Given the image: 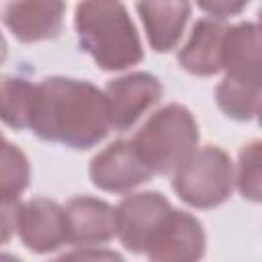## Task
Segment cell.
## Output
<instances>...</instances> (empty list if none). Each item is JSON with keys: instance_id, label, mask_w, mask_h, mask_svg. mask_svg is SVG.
<instances>
[{"instance_id": "1", "label": "cell", "mask_w": 262, "mask_h": 262, "mask_svg": "<svg viewBox=\"0 0 262 262\" xmlns=\"http://www.w3.org/2000/svg\"><path fill=\"white\" fill-rule=\"evenodd\" d=\"M29 129L43 141L86 151L111 129L104 92L88 80L51 76L37 84Z\"/></svg>"}, {"instance_id": "2", "label": "cell", "mask_w": 262, "mask_h": 262, "mask_svg": "<svg viewBox=\"0 0 262 262\" xmlns=\"http://www.w3.org/2000/svg\"><path fill=\"white\" fill-rule=\"evenodd\" d=\"M78 45L104 72H123L143 59V45L123 0H80L74 12Z\"/></svg>"}, {"instance_id": "3", "label": "cell", "mask_w": 262, "mask_h": 262, "mask_svg": "<svg viewBox=\"0 0 262 262\" xmlns=\"http://www.w3.org/2000/svg\"><path fill=\"white\" fill-rule=\"evenodd\" d=\"M199 123L194 115L178 102L158 108L137 129L131 139L151 174H174L199 147Z\"/></svg>"}, {"instance_id": "4", "label": "cell", "mask_w": 262, "mask_h": 262, "mask_svg": "<svg viewBox=\"0 0 262 262\" xmlns=\"http://www.w3.org/2000/svg\"><path fill=\"white\" fill-rule=\"evenodd\" d=\"M172 190L192 209H215L233 192V164L217 145L196 147L172 174Z\"/></svg>"}, {"instance_id": "5", "label": "cell", "mask_w": 262, "mask_h": 262, "mask_svg": "<svg viewBox=\"0 0 262 262\" xmlns=\"http://www.w3.org/2000/svg\"><path fill=\"white\" fill-rule=\"evenodd\" d=\"M102 92L108 123L113 129L123 133L160 102L164 86L149 72H129L111 80Z\"/></svg>"}, {"instance_id": "6", "label": "cell", "mask_w": 262, "mask_h": 262, "mask_svg": "<svg viewBox=\"0 0 262 262\" xmlns=\"http://www.w3.org/2000/svg\"><path fill=\"white\" fill-rule=\"evenodd\" d=\"M170 201L156 190L127 194L115 207L117 237L131 254H143L149 239L170 213Z\"/></svg>"}, {"instance_id": "7", "label": "cell", "mask_w": 262, "mask_h": 262, "mask_svg": "<svg viewBox=\"0 0 262 262\" xmlns=\"http://www.w3.org/2000/svg\"><path fill=\"white\" fill-rule=\"evenodd\" d=\"M207 235L203 223L188 211L170 209L143 256L154 262H194L205 256Z\"/></svg>"}, {"instance_id": "8", "label": "cell", "mask_w": 262, "mask_h": 262, "mask_svg": "<svg viewBox=\"0 0 262 262\" xmlns=\"http://www.w3.org/2000/svg\"><path fill=\"white\" fill-rule=\"evenodd\" d=\"M88 176L98 190L131 192L151 180L154 174L139 158L131 139H117L90 160Z\"/></svg>"}, {"instance_id": "9", "label": "cell", "mask_w": 262, "mask_h": 262, "mask_svg": "<svg viewBox=\"0 0 262 262\" xmlns=\"http://www.w3.org/2000/svg\"><path fill=\"white\" fill-rule=\"evenodd\" d=\"M16 233L33 254H51L68 244L66 211L53 199L35 196L20 203Z\"/></svg>"}, {"instance_id": "10", "label": "cell", "mask_w": 262, "mask_h": 262, "mask_svg": "<svg viewBox=\"0 0 262 262\" xmlns=\"http://www.w3.org/2000/svg\"><path fill=\"white\" fill-rule=\"evenodd\" d=\"M63 16L66 0H10L2 10V23L20 43L57 39Z\"/></svg>"}, {"instance_id": "11", "label": "cell", "mask_w": 262, "mask_h": 262, "mask_svg": "<svg viewBox=\"0 0 262 262\" xmlns=\"http://www.w3.org/2000/svg\"><path fill=\"white\" fill-rule=\"evenodd\" d=\"M63 211L68 244L74 248L106 246L113 237H117L115 207L106 201L90 194H78L63 205Z\"/></svg>"}, {"instance_id": "12", "label": "cell", "mask_w": 262, "mask_h": 262, "mask_svg": "<svg viewBox=\"0 0 262 262\" xmlns=\"http://www.w3.org/2000/svg\"><path fill=\"white\" fill-rule=\"evenodd\" d=\"M137 14L156 53H170L190 18V0H137Z\"/></svg>"}, {"instance_id": "13", "label": "cell", "mask_w": 262, "mask_h": 262, "mask_svg": "<svg viewBox=\"0 0 262 262\" xmlns=\"http://www.w3.org/2000/svg\"><path fill=\"white\" fill-rule=\"evenodd\" d=\"M221 72L252 84H262L260 29L254 20L227 25L221 45Z\"/></svg>"}, {"instance_id": "14", "label": "cell", "mask_w": 262, "mask_h": 262, "mask_svg": "<svg viewBox=\"0 0 262 262\" xmlns=\"http://www.w3.org/2000/svg\"><path fill=\"white\" fill-rule=\"evenodd\" d=\"M227 25L221 18H199L188 39L178 51V66L199 78H211L221 72V45Z\"/></svg>"}, {"instance_id": "15", "label": "cell", "mask_w": 262, "mask_h": 262, "mask_svg": "<svg viewBox=\"0 0 262 262\" xmlns=\"http://www.w3.org/2000/svg\"><path fill=\"white\" fill-rule=\"evenodd\" d=\"M37 84L20 76H0V121L14 129L25 131L31 125L35 106Z\"/></svg>"}, {"instance_id": "16", "label": "cell", "mask_w": 262, "mask_h": 262, "mask_svg": "<svg viewBox=\"0 0 262 262\" xmlns=\"http://www.w3.org/2000/svg\"><path fill=\"white\" fill-rule=\"evenodd\" d=\"M262 84L244 82L225 76L215 88V102L221 113L237 123H250L260 113Z\"/></svg>"}, {"instance_id": "17", "label": "cell", "mask_w": 262, "mask_h": 262, "mask_svg": "<svg viewBox=\"0 0 262 262\" xmlns=\"http://www.w3.org/2000/svg\"><path fill=\"white\" fill-rule=\"evenodd\" d=\"M31 182L27 154L10 141L0 145V201H16Z\"/></svg>"}, {"instance_id": "18", "label": "cell", "mask_w": 262, "mask_h": 262, "mask_svg": "<svg viewBox=\"0 0 262 262\" xmlns=\"http://www.w3.org/2000/svg\"><path fill=\"white\" fill-rule=\"evenodd\" d=\"M262 143L258 139L246 143L237 156V170L233 174V184L246 201H262Z\"/></svg>"}, {"instance_id": "19", "label": "cell", "mask_w": 262, "mask_h": 262, "mask_svg": "<svg viewBox=\"0 0 262 262\" xmlns=\"http://www.w3.org/2000/svg\"><path fill=\"white\" fill-rule=\"evenodd\" d=\"M194 2L203 12L221 20L242 14L250 4V0H194Z\"/></svg>"}, {"instance_id": "20", "label": "cell", "mask_w": 262, "mask_h": 262, "mask_svg": "<svg viewBox=\"0 0 262 262\" xmlns=\"http://www.w3.org/2000/svg\"><path fill=\"white\" fill-rule=\"evenodd\" d=\"M20 201H0V246L8 244L16 233Z\"/></svg>"}, {"instance_id": "21", "label": "cell", "mask_w": 262, "mask_h": 262, "mask_svg": "<svg viewBox=\"0 0 262 262\" xmlns=\"http://www.w3.org/2000/svg\"><path fill=\"white\" fill-rule=\"evenodd\" d=\"M104 246H88V248H78L74 252H66L63 258H106V260H121V254L102 250Z\"/></svg>"}, {"instance_id": "22", "label": "cell", "mask_w": 262, "mask_h": 262, "mask_svg": "<svg viewBox=\"0 0 262 262\" xmlns=\"http://www.w3.org/2000/svg\"><path fill=\"white\" fill-rule=\"evenodd\" d=\"M6 55H8V43H6L4 35L0 33V66L6 61Z\"/></svg>"}, {"instance_id": "23", "label": "cell", "mask_w": 262, "mask_h": 262, "mask_svg": "<svg viewBox=\"0 0 262 262\" xmlns=\"http://www.w3.org/2000/svg\"><path fill=\"white\" fill-rule=\"evenodd\" d=\"M4 141H6V139H4V137H2V133H0V145H2Z\"/></svg>"}]
</instances>
